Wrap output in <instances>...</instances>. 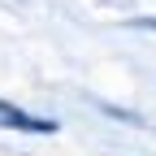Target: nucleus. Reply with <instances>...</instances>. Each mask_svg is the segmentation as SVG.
Instances as JSON below:
<instances>
[{"mask_svg":"<svg viewBox=\"0 0 156 156\" xmlns=\"http://www.w3.org/2000/svg\"><path fill=\"white\" fill-rule=\"evenodd\" d=\"M0 130H35V134H48L52 122H44V117H30V113H22V108H13V104L0 100Z\"/></svg>","mask_w":156,"mask_h":156,"instance_id":"nucleus-1","label":"nucleus"}]
</instances>
